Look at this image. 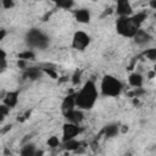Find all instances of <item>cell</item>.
<instances>
[{
	"mask_svg": "<svg viewBox=\"0 0 156 156\" xmlns=\"http://www.w3.org/2000/svg\"><path fill=\"white\" fill-rule=\"evenodd\" d=\"M98 100V89L93 80L84 83L83 88L76 93V104L79 110H91Z\"/></svg>",
	"mask_w": 156,
	"mask_h": 156,
	"instance_id": "6da1fadb",
	"label": "cell"
},
{
	"mask_svg": "<svg viewBox=\"0 0 156 156\" xmlns=\"http://www.w3.org/2000/svg\"><path fill=\"white\" fill-rule=\"evenodd\" d=\"M140 29V26L135 22L133 15L129 17H119L116 22V30L119 35L126 38H132Z\"/></svg>",
	"mask_w": 156,
	"mask_h": 156,
	"instance_id": "7a4b0ae2",
	"label": "cell"
},
{
	"mask_svg": "<svg viewBox=\"0 0 156 156\" xmlns=\"http://www.w3.org/2000/svg\"><path fill=\"white\" fill-rule=\"evenodd\" d=\"M100 89H101V94H102L104 96L116 98V96H118V95L122 93L123 84H122L121 80L117 79L116 77L107 74V76H105V77L101 79Z\"/></svg>",
	"mask_w": 156,
	"mask_h": 156,
	"instance_id": "3957f363",
	"label": "cell"
},
{
	"mask_svg": "<svg viewBox=\"0 0 156 156\" xmlns=\"http://www.w3.org/2000/svg\"><path fill=\"white\" fill-rule=\"evenodd\" d=\"M26 43L32 49H45L49 45V37L41 30L33 28L26 34Z\"/></svg>",
	"mask_w": 156,
	"mask_h": 156,
	"instance_id": "277c9868",
	"label": "cell"
},
{
	"mask_svg": "<svg viewBox=\"0 0 156 156\" xmlns=\"http://www.w3.org/2000/svg\"><path fill=\"white\" fill-rule=\"evenodd\" d=\"M90 44V37L83 32V30H78L74 33L73 38H72V48L76 50H84L88 45Z\"/></svg>",
	"mask_w": 156,
	"mask_h": 156,
	"instance_id": "5b68a950",
	"label": "cell"
},
{
	"mask_svg": "<svg viewBox=\"0 0 156 156\" xmlns=\"http://www.w3.org/2000/svg\"><path fill=\"white\" fill-rule=\"evenodd\" d=\"M80 132H82V128L78 127L77 124L66 122L63 124V128H62V143L67 141V140H71V139H76V136Z\"/></svg>",
	"mask_w": 156,
	"mask_h": 156,
	"instance_id": "8992f818",
	"label": "cell"
},
{
	"mask_svg": "<svg viewBox=\"0 0 156 156\" xmlns=\"http://www.w3.org/2000/svg\"><path fill=\"white\" fill-rule=\"evenodd\" d=\"M116 12H117V15L119 17H129V16H132L133 9H132L130 2L127 1V0H119V1H117Z\"/></svg>",
	"mask_w": 156,
	"mask_h": 156,
	"instance_id": "52a82bcc",
	"label": "cell"
},
{
	"mask_svg": "<svg viewBox=\"0 0 156 156\" xmlns=\"http://www.w3.org/2000/svg\"><path fill=\"white\" fill-rule=\"evenodd\" d=\"M65 118H66V121L68 122V123H73V124H77V126H79L80 123H82V121L84 119V113H83V111L82 110H72V111H69V112H67V113H65Z\"/></svg>",
	"mask_w": 156,
	"mask_h": 156,
	"instance_id": "ba28073f",
	"label": "cell"
},
{
	"mask_svg": "<svg viewBox=\"0 0 156 156\" xmlns=\"http://www.w3.org/2000/svg\"><path fill=\"white\" fill-rule=\"evenodd\" d=\"M74 107H77V104H76V94L72 93V94H68L63 99V101L61 104V110H62V112L65 115V113L74 110Z\"/></svg>",
	"mask_w": 156,
	"mask_h": 156,
	"instance_id": "9c48e42d",
	"label": "cell"
},
{
	"mask_svg": "<svg viewBox=\"0 0 156 156\" xmlns=\"http://www.w3.org/2000/svg\"><path fill=\"white\" fill-rule=\"evenodd\" d=\"M150 40H151L150 34H149L147 32L143 30V29H139V30L136 32V34L133 37V41H134L136 45H139V46H144V45L149 44Z\"/></svg>",
	"mask_w": 156,
	"mask_h": 156,
	"instance_id": "30bf717a",
	"label": "cell"
},
{
	"mask_svg": "<svg viewBox=\"0 0 156 156\" xmlns=\"http://www.w3.org/2000/svg\"><path fill=\"white\" fill-rule=\"evenodd\" d=\"M18 96H20V93L17 90L16 91H9L5 94V96L2 99V104L10 108H13L18 102Z\"/></svg>",
	"mask_w": 156,
	"mask_h": 156,
	"instance_id": "8fae6325",
	"label": "cell"
},
{
	"mask_svg": "<svg viewBox=\"0 0 156 156\" xmlns=\"http://www.w3.org/2000/svg\"><path fill=\"white\" fill-rule=\"evenodd\" d=\"M74 17L79 23H89L90 22V12L87 9H79L74 11Z\"/></svg>",
	"mask_w": 156,
	"mask_h": 156,
	"instance_id": "7c38bea8",
	"label": "cell"
},
{
	"mask_svg": "<svg viewBox=\"0 0 156 156\" xmlns=\"http://www.w3.org/2000/svg\"><path fill=\"white\" fill-rule=\"evenodd\" d=\"M121 132V128L118 124L116 123H111V124H107L104 129H102V133L106 138H115L117 136V134Z\"/></svg>",
	"mask_w": 156,
	"mask_h": 156,
	"instance_id": "4fadbf2b",
	"label": "cell"
},
{
	"mask_svg": "<svg viewBox=\"0 0 156 156\" xmlns=\"http://www.w3.org/2000/svg\"><path fill=\"white\" fill-rule=\"evenodd\" d=\"M43 74V71L40 67H29L26 69L23 77L24 78H28V79H32V80H35V79H39Z\"/></svg>",
	"mask_w": 156,
	"mask_h": 156,
	"instance_id": "5bb4252c",
	"label": "cell"
},
{
	"mask_svg": "<svg viewBox=\"0 0 156 156\" xmlns=\"http://www.w3.org/2000/svg\"><path fill=\"white\" fill-rule=\"evenodd\" d=\"M143 82H144V78H143V76L140 73H132L128 77V83L134 89L135 88H141L143 87Z\"/></svg>",
	"mask_w": 156,
	"mask_h": 156,
	"instance_id": "9a60e30c",
	"label": "cell"
},
{
	"mask_svg": "<svg viewBox=\"0 0 156 156\" xmlns=\"http://www.w3.org/2000/svg\"><path fill=\"white\" fill-rule=\"evenodd\" d=\"M80 146H82V143L78 141L77 139H71V140H67V141L62 143V147L66 151H74L76 152Z\"/></svg>",
	"mask_w": 156,
	"mask_h": 156,
	"instance_id": "2e32d148",
	"label": "cell"
},
{
	"mask_svg": "<svg viewBox=\"0 0 156 156\" xmlns=\"http://www.w3.org/2000/svg\"><path fill=\"white\" fill-rule=\"evenodd\" d=\"M37 147L33 143H27L22 146L21 151H20V156H34L37 152Z\"/></svg>",
	"mask_w": 156,
	"mask_h": 156,
	"instance_id": "e0dca14e",
	"label": "cell"
},
{
	"mask_svg": "<svg viewBox=\"0 0 156 156\" xmlns=\"http://www.w3.org/2000/svg\"><path fill=\"white\" fill-rule=\"evenodd\" d=\"M34 58H35V54L32 50H26V51L18 54V60L29 61V60H34Z\"/></svg>",
	"mask_w": 156,
	"mask_h": 156,
	"instance_id": "ac0fdd59",
	"label": "cell"
},
{
	"mask_svg": "<svg viewBox=\"0 0 156 156\" xmlns=\"http://www.w3.org/2000/svg\"><path fill=\"white\" fill-rule=\"evenodd\" d=\"M143 56H145L147 60L150 61H156V48L152 49H147L143 52Z\"/></svg>",
	"mask_w": 156,
	"mask_h": 156,
	"instance_id": "d6986e66",
	"label": "cell"
},
{
	"mask_svg": "<svg viewBox=\"0 0 156 156\" xmlns=\"http://www.w3.org/2000/svg\"><path fill=\"white\" fill-rule=\"evenodd\" d=\"M40 68H41L43 73H46V74H48L49 77H51L52 79H57V78H58V76H57L55 68H49V66H46V67H40Z\"/></svg>",
	"mask_w": 156,
	"mask_h": 156,
	"instance_id": "ffe728a7",
	"label": "cell"
},
{
	"mask_svg": "<svg viewBox=\"0 0 156 156\" xmlns=\"http://www.w3.org/2000/svg\"><path fill=\"white\" fill-rule=\"evenodd\" d=\"M58 145H60V139H58L56 135H52V136H50V138L48 139V146H49V147L55 149V147H57Z\"/></svg>",
	"mask_w": 156,
	"mask_h": 156,
	"instance_id": "44dd1931",
	"label": "cell"
},
{
	"mask_svg": "<svg viewBox=\"0 0 156 156\" xmlns=\"http://www.w3.org/2000/svg\"><path fill=\"white\" fill-rule=\"evenodd\" d=\"M56 5H57L58 7H61V9H66V10H68V9H71V7L74 5V2L71 1V0H61V1H57Z\"/></svg>",
	"mask_w": 156,
	"mask_h": 156,
	"instance_id": "7402d4cb",
	"label": "cell"
},
{
	"mask_svg": "<svg viewBox=\"0 0 156 156\" xmlns=\"http://www.w3.org/2000/svg\"><path fill=\"white\" fill-rule=\"evenodd\" d=\"M0 61H1V66H0V68H1V73L2 72H5V69H6V66H7V63H6V52H5V50L4 49H1L0 50Z\"/></svg>",
	"mask_w": 156,
	"mask_h": 156,
	"instance_id": "603a6c76",
	"label": "cell"
},
{
	"mask_svg": "<svg viewBox=\"0 0 156 156\" xmlns=\"http://www.w3.org/2000/svg\"><path fill=\"white\" fill-rule=\"evenodd\" d=\"M9 112H10V107H7L6 105H0V119H1V122L4 121V118H5V116H7L9 115Z\"/></svg>",
	"mask_w": 156,
	"mask_h": 156,
	"instance_id": "cb8c5ba5",
	"label": "cell"
},
{
	"mask_svg": "<svg viewBox=\"0 0 156 156\" xmlns=\"http://www.w3.org/2000/svg\"><path fill=\"white\" fill-rule=\"evenodd\" d=\"M145 93V90L143 88H135L132 93H129V96H133V98H140V95H143Z\"/></svg>",
	"mask_w": 156,
	"mask_h": 156,
	"instance_id": "d4e9b609",
	"label": "cell"
},
{
	"mask_svg": "<svg viewBox=\"0 0 156 156\" xmlns=\"http://www.w3.org/2000/svg\"><path fill=\"white\" fill-rule=\"evenodd\" d=\"M79 82H80V71L77 69V71L73 73V76H72V84H73V85H77Z\"/></svg>",
	"mask_w": 156,
	"mask_h": 156,
	"instance_id": "484cf974",
	"label": "cell"
},
{
	"mask_svg": "<svg viewBox=\"0 0 156 156\" xmlns=\"http://www.w3.org/2000/svg\"><path fill=\"white\" fill-rule=\"evenodd\" d=\"M1 5H2V7H4V9L10 10L11 7H13V6H15V2H13L12 0H2V1H1Z\"/></svg>",
	"mask_w": 156,
	"mask_h": 156,
	"instance_id": "4316f807",
	"label": "cell"
},
{
	"mask_svg": "<svg viewBox=\"0 0 156 156\" xmlns=\"http://www.w3.org/2000/svg\"><path fill=\"white\" fill-rule=\"evenodd\" d=\"M30 113H32V111H30V110H28V111H27L24 115H22L21 117H18V118H17V121H18V122H24L26 119H28V118H29Z\"/></svg>",
	"mask_w": 156,
	"mask_h": 156,
	"instance_id": "83f0119b",
	"label": "cell"
},
{
	"mask_svg": "<svg viewBox=\"0 0 156 156\" xmlns=\"http://www.w3.org/2000/svg\"><path fill=\"white\" fill-rule=\"evenodd\" d=\"M17 66L20 67V68H22V69H27L28 67H27V61H24V60H18L17 61Z\"/></svg>",
	"mask_w": 156,
	"mask_h": 156,
	"instance_id": "f1b7e54d",
	"label": "cell"
},
{
	"mask_svg": "<svg viewBox=\"0 0 156 156\" xmlns=\"http://www.w3.org/2000/svg\"><path fill=\"white\" fill-rule=\"evenodd\" d=\"M11 127H12L11 124H7V126H5L4 128H1V134H5L6 132H9V130L11 129Z\"/></svg>",
	"mask_w": 156,
	"mask_h": 156,
	"instance_id": "f546056e",
	"label": "cell"
},
{
	"mask_svg": "<svg viewBox=\"0 0 156 156\" xmlns=\"http://www.w3.org/2000/svg\"><path fill=\"white\" fill-rule=\"evenodd\" d=\"M90 146H91V150H93V151H95V150L98 149V146H99V143H98V140H94V141L90 144Z\"/></svg>",
	"mask_w": 156,
	"mask_h": 156,
	"instance_id": "4dcf8cb0",
	"label": "cell"
},
{
	"mask_svg": "<svg viewBox=\"0 0 156 156\" xmlns=\"http://www.w3.org/2000/svg\"><path fill=\"white\" fill-rule=\"evenodd\" d=\"M5 35H6V30L5 29H1L0 30V40H2L5 38Z\"/></svg>",
	"mask_w": 156,
	"mask_h": 156,
	"instance_id": "1f68e13d",
	"label": "cell"
},
{
	"mask_svg": "<svg viewBox=\"0 0 156 156\" xmlns=\"http://www.w3.org/2000/svg\"><path fill=\"white\" fill-rule=\"evenodd\" d=\"M34 156H44V151L43 150H37V152H35Z\"/></svg>",
	"mask_w": 156,
	"mask_h": 156,
	"instance_id": "d6a6232c",
	"label": "cell"
},
{
	"mask_svg": "<svg viewBox=\"0 0 156 156\" xmlns=\"http://www.w3.org/2000/svg\"><path fill=\"white\" fill-rule=\"evenodd\" d=\"M150 6H151V9L156 10V0H152V1H150Z\"/></svg>",
	"mask_w": 156,
	"mask_h": 156,
	"instance_id": "836d02e7",
	"label": "cell"
},
{
	"mask_svg": "<svg viewBox=\"0 0 156 156\" xmlns=\"http://www.w3.org/2000/svg\"><path fill=\"white\" fill-rule=\"evenodd\" d=\"M121 132H122V133H126V132H128V126H122V128H121Z\"/></svg>",
	"mask_w": 156,
	"mask_h": 156,
	"instance_id": "e575fe53",
	"label": "cell"
},
{
	"mask_svg": "<svg viewBox=\"0 0 156 156\" xmlns=\"http://www.w3.org/2000/svg\"><path fill=\"white\" fill-rule=\"evenodd\" d=\"M5 155H7V156H10V155H11V151H10L9 149H5Z\"/></svg>",
	"mask_w": 156,
	"mask_h": 156,
	"instance_id": "d590c367",
	"label": "cell"
},
{
	"mask_svg": "<svg viewBox=\"0 0 156 156\" xmlns=\"http://www.w3.org/2000/svg\"><path fill=\"white\" fill-rule=\"evenodd\" d=\"M154 72H155V74H156V66L154 67Z\"/></svg>",
	"mask_w": 156,
	"mask_h": 156,
	"instance_id": "8d00e7d4",
	"label": "cell"
}]
</instances>
